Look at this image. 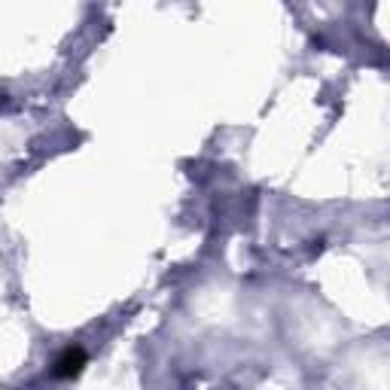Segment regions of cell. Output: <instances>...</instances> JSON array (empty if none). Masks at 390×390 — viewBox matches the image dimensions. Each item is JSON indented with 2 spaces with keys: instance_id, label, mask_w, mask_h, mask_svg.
Here are the masks:
<instances>
[{
  "instance_id": "6da1fadb",
  "label": "cell",
  "mask_w": 390,
  "mask_h": 390,
  "mask_svg": "<svg viewBox=\"0 0 390 390\" xmlns=\"http://www.w3.org/2000/svg\"><path fill=\"white\" fill-rule=\"evenodd\" d=\"M82 363H86V357H82V351H68L58 363H55L52 372L58 375V378H70V375H80V369Z\"/></svg>"
}]
</instances>
